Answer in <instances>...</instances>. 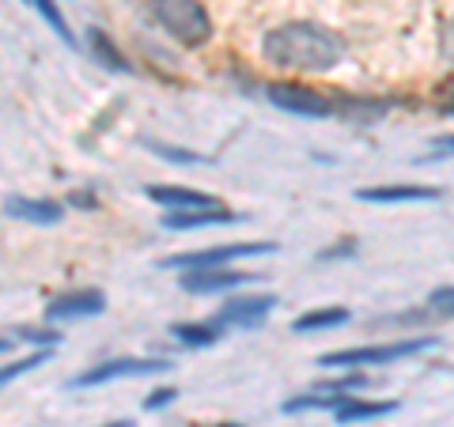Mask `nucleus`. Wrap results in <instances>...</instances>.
Returning <instances> with one entry per match:
<instances>
[{
    "label": "nucleus",
    "instance_id": "nucleus-1",
    "mask_svg": "<svg viewBox=\"0 0 454 427\" xmlns=\"http://www.w3.org/2000/svg\"><path fill=\"white\" fill-rule=\"evenodd\" d=\"M348 42L340 38L333 27L315 23V19H288L277 23L262 35V57L273 68L300 76H322L345 61Z\"/></svg>",
    "mask_w": 454,
    "mask_h": 427
},
{
    "label": "nucleus",
    "instance_id": "nucleus-2",
    "mask_svg": "<svg viewBox=\"0 0 454 427\" xmlns=\"http://www.w3.org/2000/svg\"><path fill=\"white\" fill-rule=\"evenodd\" d=\"M439 348L435 333H417V337H402V340H387V345H360V348H337L318 355V367L325 371H367V367H387V363H402Z\"/></svg>",
    "mask_w": 454,
    "mask_h": 427
},
{
    "label": "nucleus",
    "instance_id": "nucleus-3",
    "mask_svg": "<svg viewBox=\"0 0 454 427\" xmlns=\"http://www.w3.org/2000/svg\"><path fill=\"white\" fill-rule=\"evenodd\" d=\"M145 8H148L152 23L186 50H201L212 42V35H216L212 16L201 0H145Z\"/></svg>",
    "mask_w": 454,
    "mask_h": 427
},
{
    "label": "nucleus",
    "instance_id": "nucleus-4",
    "mask_svg": "<svg viewBox=\"0 0 454 427\" xmlns=\"http://www.w3.org/2000/svg\"><path fill=\"white\" fill-rule=\"evenodd\" d=\"M265 98L277 110L292 113V118H307V121H325L333 118V95L307 88V83H292V80H277L265 88Z\"/></svg>",
    "mask_w": 454,
    "mask_h": 427
},
{
    "label": "nucleus",
    "instance_id": "nucleus-5",
    "mask_svg": "<svg viewBox=\"0 0 454 427\" xmlns=\"http://www.w3.org/2000/svg\"><path fill=\"white\" fill-rule=\"evenodd\" d=\"M170 360H160V355H152V360H137V355H118V360H103L88 367V371H80L68 378V386L73 390H91V386H106V382H121V378H148V375H163L170 371Z\"/></svg>",
    "mask_w": 454,
    "mask_h": 427
},
{
    "label": "nucleus",
    "instance_id": "nucleus-6",
    "mask_svg": "<svg viewBox=\"0 0 454 427\" xmlns=\"http://www.w3.org/2000/svg\"><path fill=\"white\" fill-rule=\"evenodd\" d=\"M280 246L277 242H223V246H208V250H186V253H175L167 258L163 268H212V265H235V261H247V258H269L277 253Z\"/></svg>",
    "mask_w": 454,
    "mask_h": 427
},
{
    "label": "nucleus",
    "instance_id": "nucleus-7",
    "mask_svg": "<svg viewBox=\"0 0 454 427\" xmlns=\"http://www.w3.org/2000/svg\"><path fill=\"white\" fill-rule=\"evenodd\" d=\"M277 310V295L273 291H258V295H227V303L212 314L208 322L220 333H239V330H258L265 318Z\"/></svg>",
    "mask_w": 454,
    "mask_h": 427
},
{
    "label": "nucleus",
    "instance_id": "nucleus-8",
    "mask_svg": "<svg viewBox=\"0 0 454 427\" xmlns=\"http://www.w3.org/2000/svg\"><path fill=\"white\" fill-rule=\"evenodd\" d=\"M262 273H243L231 265H212V268H182V291L190 295H231L235 288L258 283Z\"/></svg>",
    "mask_w": 454,
    "mask_h": 427
},
{
    "label": "nucleus",
    "instance_id": "nucleus-9",
    "mask_svg": "<svg viewBox=\"0 0 454 427\" xmlns=\"http://www.w3.org/2000/svg\"><path fill=\"white\" fill-rule=\"evenodd\" d=\"M106 310V295L98 288H76L65 295H53L46 303V322H83L98 318Z\"/></svg>",
    "mask_w": 454,
    "mask_h": 427
},
{
    "label": "nucleus",
    "instance_id": "nucleus-10",
    "mask_svg": "<svg viewBox=\"0 0 454 427\" xmlns=\"http://www.w3.org/2000/svg\"><path fill=\"white\" fill-rule=\"evenodd\" d=\"M356 201L364 205H435V201H443V193L435 186H417V182H390V186L356 190Z\"/></svg>",
    "mask_w": 454,
    "mask_h": 427
},
{
    "label": "nucleus",
    "instance_id": "nucleus-11",
    "mask_svg": "<svg viewBox=\"0 0 454 427\" xmlns=\"http://www.w3.org/2000/svg\"><path fill=\"white\" fill-rule=\"evenodd\" d=\"M160 223L167 231H205V227H227V223H243L239 212L227 205H212V208H178V212H163Z\"/></svg>",
    "mask_w": 454,
    "mask_h": 427
},
{
    "label": "nucleus",
    "instance_id": "nucleus-12",
    "mask_svg": "<svg viewBox=\"0 0 454 427\" xmlns=\"http://www.w3.org/2000/svg\"><path fill=\"white\" fill-rule=\"evenodd\" d=\"M4 216L35 227H57L65 220V205L46 201V197H4Z\"/></svg>",
    "mask_w": 454,
    "mask_h": 427
},
{
    "label": "nucleus",
    "instance_id": "nucleus-13",
    "mask_svg": "<svg viewBox=\"0 0 454 427\" xmlns=\"http://www.w3.org/2000/svg\"><path fill=\"white\" fill-rule=\"evenodd\" d=\"M148 201L160 205L163 212H178V208H212V205H220V197L186 190V186H148Z\"/></svg>",
    "mask_w": 454,
    "mask_h": 427
},
{
    "label": "nucleus",
    "instance_id": "nucleus-14",
    "mask_svg": "<svg viewBox=\"0 0 454 427\" xmlns=\"http://www.w3.org/2000/svg\"><path fill=\"white\" fill-rule=\"evenodd\" d=\"M394 412H397V401H367V397H360V393H348L345 401L333 408V420H337L340 427H348V423L394 416Z\"/></svg>",
    "mask_w": 454,
    "mask_h": 427
},
{
    "label": "nucleus",
    "instance_id": "nucleus-15",
    "mask_svg": "<svg viewBox=\"0 0 454 427\" xmlns=\"http://www.w3.org/2000/svg\"><path fill=\"white\" fill-rule=\"evenodd\" d=\"M83 38H88V50H91V57L103 68H110V73H118V76H133V65H129V57H125L121 50H118V42H114L103 27H88L83 31Z\"/></svg>",
    "mask_w": 454,
    "mask_h": 427
},
{
    "label": "nucleus",
    "instance_id": "nucleus-16",
    "mask_svg": "<svg viewBox=\"0 0 454 427\" xmlns=\"http://www.w3.org/2000/svg\"><path fill=\"white\" fill-rule=\"evenodd\" d=\"M387 103L379 98H356V95H333V118L352 121V125H375L379 118H387Z\"/></svg>",
    "mask_w": 454,
    "mask_h": 427
},
{
    "label": "nucleus",
    "instance_id": "nucleus-17",
    "mask_svg": "<svg viewBox=\"0 0 454 427\" xmlns=\"http://www.w3.org/2000/svg\"><path fill=\"white\" fill-rule=\"evenodd\" d=\"M352 314L345 307H315L307 310V314H300L292 322V333L295 337H315V333H330V330H340V325H348Z\"/></svg>",
    "mask_w": 454,
    "mask_h": 427
},
{
    "label": "nucleus",
    "instance_id": "nucleus-18",
    "mask_svg": "<svg viewBox=\"0 0 454 427\" xmlns=\"http://www.w3.org/2000/svg\"><path fill=\"white\" fill-rule=\"evenodd\" d=\"M340 401H345V393H325V390H307V393H295L288 401L280 405L284 416H300V412H333Z\"/></svg>",
    "mask_w": 454,
    "mask_h": 427
},
{
    "label": "nucleus",
    "instance_id": "nucleus-19",
    "mask_svg": "<svg viewBox=\"0 0 454 427\" xmlns=\"http://www.w3.org/2000/svg\"><path fill=\"white\" fill-rule=\"evenodd\" d=\"M170 337H175L182 348H212L223 333L212 322H175L170 325Z\"/></svg>",
    "mask_w": 454,
    "mask_h": 427
},
{
    "label": "nucleus",
    "instance_id": "nucleus-20",
    "mask_svg": "<svg viewBox=\"0 0 454 427\" xmlns=\"http://www.w3.org/2000/svg\"><path fill=\"white\" fill-rule=\"evenodd\" d=\"M50 355H53V348H35V352L20 355V360H12V363H0V390H4L8 382H16V378H23V375L38 371L42 363H50Z\"/></svg>",
    "mask_w": 454,
    "mask_h": 427
},
{
    "label": "nucleus",
    "instance_id": "nucleus-21",
    "mask_svg": "<svg viewBox=\"0 0 454 427\" xmlns=\"http://www.w3.org/2000/svg\"><path fill=\"white\" fill-rule=\"evenodd\" d=\"M31 4H35L38 16L50 23V31L65 42V46H76V35L68 31V19H65V12H61V0H31Z\"/></svg>",
    "mask_w": 454,
    "mask_h": 427
},
{
    "label": "nucleus",
    "instance_id": "nucleus-22",
    "mask_svg": "<svg viewBox=\"0 0 454 427\" xmlns=\"http://www.w3.org/2000/svg\"><path fill=\"white\" fill-rule=\"evenodd\" d=\"M424 314H428V322H450L454 318V283H443V288H435L428 299H424Z\"/></svg>",
    "mask_w": 454,
    "mask_h": 427
},
{
    "label": "nucleus",
    "instance_id": "nucleus-23",
    "mask_svg": "<svg viewBox=\"0 0 454 427\" xmlns=\"http://www.w3.org/2000/svg\"><path fill=\"white\" fill-rule=\"evenodd\" d=\"M145 148L152 151V155H160V159H167V163H178V167H193V163H205V155H197V151H190V148H178V144H163V140H145Z\"/></svg>",
    "mask_w": 454,
    "mask_h": 427
},
{
    "label": "nucleus",
    "instance_id": "nucleus-24",
    "mask_svg": "<svg viewBox=\"0 0 454 427\" xmlns=\"http://www.w3.org/2000/svg\"><path fill=\"white\" fill-rule=\"evenodd\" d=\"M372 386V375L367 371H345L340 378H330V382H322L318 390H325V393H360V390H367Z\"/></svg>",
    "mask_w": 454,
    "mask_h": 427
},
{
    "label": "nucleus",
    "instance_id": "nucleus-25",
    "mask_svg": "<svg viewBox=\"0 0 454 427\" xmlns=\"http://www.w3.org/2000/svg\"><path fill=\"white\" fill-rule=\"evenodd\" d=\"M16 340H31L35 348H57L61 345V333L57 330H27L23 325V330H16Z\"/></svg>",
    "mask_w": 454,
    "mask_h": 427
},
{
    "label": "nucleus",
    "instance_id": "nucleus-26",
    "mask_svg": "<svg viewBox=\"0 0 454 427\" xmlns=\"http://www.w3.org/2000/svg\"><path fill=\"white\" fill-rule=\"evenodd\" d=\"M175 397H178L175 386H155V390L145 397V408H148V412H160V408H167V405H175Z\"/></svg>",
    "mask_w": 454,
    "mask_h": 427
},
{
    "label": "nucleus",
    "instance_id": "nucleus-27",
    "mask_svg": "<svg viewBox=\"0 0 454 427\" xmlns=\"http://www.w3.org/2000/svg\"><path fill=\"white\" fill-rule=\"evenodd\" d=\"M439 57H443L447 65H454V16L439 27Z\"/></svg>",
    "mask_w": 454,
    "mask_h": 427
},
{
    "label": "nucleus",
    "instance_id": "nucleus-28",
    "mask_svg": "<svg viewBox=\"0 0 454 427\" xmlns=\"http://www.w3.org/2000/svg\"><path fill=\"white\" fill-rule=\"evenodd\" d=\"M352 253H356V238H340L337 246L318 253V261H340V258H352Z\"/></svg>",
    "mask_w": 454,
    "mask_h": 427
},
{
    "label": "nucleus",
    "instance_id": "nucleus-29",
    "mask_svg": "<svg viewBox=\"0 0 454 427\" xmlns=\"http://www.w3.org/2000/svg\"><path fill=\"white\" fill-rule=\"evenodd\" d=\"M65 208H76V212H95V208H98V197H95L91 190H76V193H68Z\"/></svg>",
    "mask_w": 454,
    "mask_h": 427
},
{
    "label": "nucleus",
    "instance_id": "nucleus-30",
    "mask_svg": "<svg viewBox=\"0 0 454 427\" xmlns=\"http://www.w3.org/2000/svg\"><path fill=\"white\" fill-rule=\"evenodd\" d=\"M435 110L443 113V118H454V80H447L443 88L435 91Z\"/></svg>",
    "mask_w": 454,
    "mask_h": 427
},
{
    "label": "nucleus",
    "instance_id": "nucleus-31",
    "mask_svg": "<svg viewBox=\"0 0 454 427\" xmlns=\"http://www.w3.org/2000/svg\"><path fill=\"white\" fill-rule=\"evenodd\" d=\"M454 155V133L450 136H439L435 144H432V155H424L420 163H435V159H450Z\"/></svg>",
    "mask_w": 454,
    "mask_h": 427
},
{
    "label": "nucleus",
    "instance_id": "nucleus-32",
    "mask_svg": "<svg viewBox=\"0 0 454 427\" xmlns=\"http://www.w3.org/2000/svg\"><path fill=\"white\" fill-rule=\"evenodd\" d=\"M12 348H16V337H0V355H8Z\"/></svg>",
    "mask_w": 454,
    "mask_h": 427
},
{
    "label": "nucleus",
    "instance_id": "nucleus-33",
    "mask_svg": "<svg viewBox=\"0 0 454 427\" xmlns=\"http://www.w3.org/2000/svg\"><path fill=\"white\" fill-rule=\"evenodd\" d=\"M103 427H137V420H114V423H103Z\"/></svg>",
    "mask_w": 454,
    "mask_h": 427
},
{
    "label": "nucleus",
    "instance_id": "nucleus-34",
    "mask_svg": "<svg viewBox=\"0 0 454 427\" xmlns=\"http://www.w3.org/2000/svg\"><path fill=\"white\" fill-rule=\"evenodd\" d=\"M212 427H243V423H212Z\"/></svg>",
    "mask_w": 454,
    "mask_h": 427
},
{
    "label": "nucleus",
    "instance_id": "nucleus-35",
    "mask_svg": "<svg viewBox=\"0 0 454 427\" xmlns=\"http://www.w3.org/2000/svg\"><path fill=\"white\" fill-rule=\"evenodd\" d=\"M23 4H31V0H23Z\"/></svg>",
    "mask_w": 454,
    "mask_h": 427
}]
</instances>
